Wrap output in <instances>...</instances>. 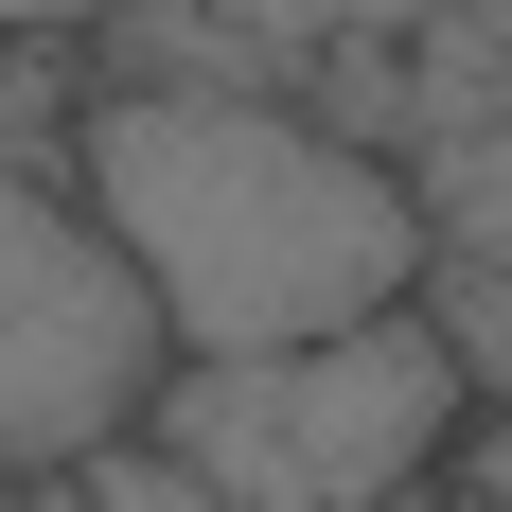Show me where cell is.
I'll return each instance as SVG.
<instances>
[{"mask_svg":"<svg viewBox=\"0 0 512 512\" xmlns=\"http://www.w3.org/2000/svg\"><path fill=\"white\" fill-rule=\"evenodd\" d=\"M389 512H477V477H442V495H389Z\"/></svg>","mask_w":512,"mask_h":512,"instance_id":"5","label":"cell"},{"mask_svg":"<svg viewBox=\"0 0 512 512\" xmlns=\"http://www.w3.org/2000/svg\"><path fill=\"white\" fill-rule=\"evenodd\" d=\"M142 442H177L230 512H389L477 460V354L442 318H371V336H318V354L177 371Z\"/></svg>","mask_w":512,"mask_h":512,"instance_id":"2","label":"cell"},{"mask_svg":"<svg viewBox=\"0 0 512 512\" xmlns=\"http://www.w3.org/2000/svg\"><path fill=\"white\" fill-rule=\"evenodd\" d=\"M71 195L142 265L177 371H248V354L424 318V265H442L424 195L354 124L265 106V89H106L71 124Z\"/></svg>","mask_w":512,"mask_h":512,"instance_id":"1","label":"cell"},{"mask_svg":"<svg viewBox=\"0 0 512 512\" xmlns=\"http://www.w3.org/2000/svg\"><path fill=\"white\" fill-rule=\"evenodd\" d=\"M159 389H177V336H159L142 265L106 248L89 195H36L0 159V477H89L106 442H142Z\"/></svg>","mask_w":512,"mask_h":512,"instance_id":"3","label":"cell"},{"mask_svg":"<svg viewBox=\"0 0 512 512\" xmlns=\"http://www.w3.org/2000/svg\"><path fill=\"white\" fill-rule=\"evenodd\" d=\"M0 512H36V477H0Z\"/></svg>","mask_w":512,"mask_h":512,"instance_id":"6","label":"cell"},{"mask_svg":"<svg viewBox=\"0 0 512 512\" xmlns=\"http://www.w3.org/2000/svg\"><path fill=\"white\" fill-rule=\"evenodd\" d=\"M460 477H477V512H512V424H495V442H477Z\"/></svg>","mask_w":512,"mask_h":512,"instance_id":"4","label":"cell"}]
</instances>
